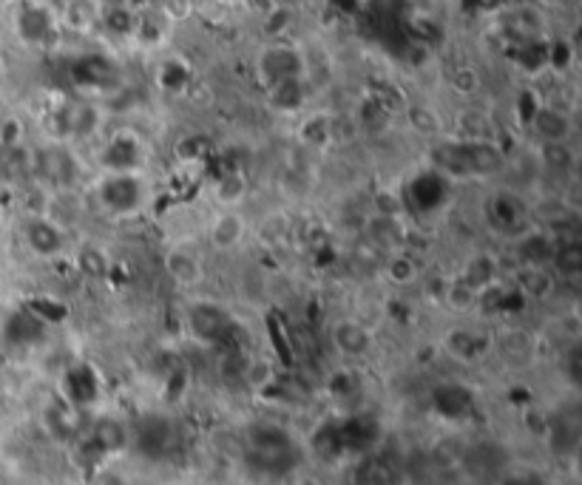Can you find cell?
<instances>
[{
	"mask_svg": "<svg viewBox=\"0 0 582 485\" xmlns=\"http://www.w3.org/2000/svg\"><path fill=\"white\" fill-rule=\"evenodd\" d=\"M358 3H370V0H358Z\"/></svg>",
	"mask_w": 582,
	"mask_h": 485,
	"instance_id": "obj_34",
	"label": "cell"
},
{
	"mask_svg": "<svg viewBox=\"0 0 582 485\" xmlns=\"http://www.w3.org/2000/svg\"><path fill=\"white\" fill-rule=\"evenodd\" d=\"M247 193H250V185H247V176L242 171H228V174L216 176L211 188L213 202L219 205V210H239Z\"/></svg>",
	"mask_w": 582,
	"mask_h": 485,
	"instance_id": "obj_23",
	"label": "cell"
},
{
	"mask_svg": "<svg viewBox=\"0 0 582 485\" xmlns=\"http://www.w3.org/2000/svg\"><path fill=\"white\" fill-rule=\"evenodd\" d=\"M46 330L49 327L43 321H37V315L29 307L0 315V338L9 341L12 347H35V344H40Z\"/></svg>",
	"mask_w": 582,
	"mask_h": 485,
	"instance_id": "obj_14",
	"label": "cell"
},
{
	"mask_svg": "<svg viewBox=\"0 0 582 485\" xmlns=\"http://www.w3.org/2000/svg\"><path fill=\"white\" fill-rule=\"evenodd\" d=\"M32 171L37 182L52 193L74 191L80 182V159L71 151L69 142L49 139L32 148Z\"/></svg>",
	"mask_w": 582,
	"mask_h": 485,
	"instance_id": "obj_3",
	"label": "cell"
},
{
	"mask_svg": "<svg viewBox=\"0 0 582 485\" xmlns=\"http://www.w3.org/2000/svg\"><path fill=\"white\" fill-rule=\"evenodd\" d=\"M384 276H387L389 284H395V287H412V284L421 281V264H418V259H415L412 253L395 250V253H389L387 261H384Z\"/></svg>",
	"mask_w": 582,
	"mask_h": 485,
	"instance_id": "obj_26",
	"label": "cell"
},
{
	"mask_svg": "<svg viewBox=\"0 0 582 485\" xmlns=\"http://www.w3.org/2000/svg\"><path fill=\"white\" fill-rule=\"evenodd\" d=\"M94 199L111 219H134L154 199V185L145 171H100Z\"/></svg>",
	"mask_w": 582,
	"mask_h": 485,
	"instance_id": "obj_1",
	"label": "cell"
},
{
	"mask_svg": "<svg viewBox=\"0 0 582 485\" xmlns=\"http://www.w3.org/2000/svg\"><path fill=\"white\" fill-rule=\"evenodd\" d=\"M74 267L91 281H103L111 273L114 261L100 242H83L77 244V250H74Z\"/></svg>",
	"mask_w": 582,
	"mask_h": 485,
	"instance_id": "obj_21",
	"label": "cell"
},
{
	"mask_svg": "<svg viewBox=\"0 0 582 485\" xmlns=\"http://www.w3.org/2000/svg\"><path fill=\"white\" fill-rule=\"evenodd\" d=\"M512 290L523 301H548L560 290V281L551 267H537V264H514L512 267Z\"/></svg>",
	"mask_w": 582,
	"mask_h": 485,
	"instance_id": "obj_10",
	"label": "cell"
},
{
	"mask_svg": "<svg viewBox=\"0 0 582 485\" xmlns=\"http://www.w3.org/2000/svg\"><path fill=\"white\" fill-rule=\"evenodd\" d=\"M443 304L455 315H469V312L477 310V293L469 284H463L458 276H452L449 284L443 287Z\"/></svg>",
	"mask_w": 582,
	"mask_h": 485,
	"instance_id": "obj_27",
	"label": "cell"
},
{
	"mask_svg": "<svg viewBox=\"0 0 582 485\" xmlns=\"http://www.w3.org/2000/svg\"><path fill=\"white\" fill-rule=\"evenodd\" d=\"M458 278L480 295L486 287H492L494 281H500V261L492 253H472L463 261Z\"/></svg>",
	"mask_w": 582,
	"mask_h": 485,
	"instance_id": "obj_17",
	"label": "cell"
},
{
	"mask_svg": "<svg viewBox=\"0 0 582 485\" xmlns=\"http://www.w3.org/2000/svg\"><path fill=\"white\" fill-rule=\"evenodd\" d=\"M449 86L460 97H475L477 91L483 88V77H480V71L475 66H458L449 77Z\"/></svg>",
	"mask_w": 582,
	"mask_h": 485,
	"instance_id": "obj_30",
	"label": "cell"
},
{
	"mask_svg": "<svg viewBox=\"0 0 582 485\" xmlns=\"http://www.w3.org/2000/svg\"><path fill=\"white\" fill-rule=\"evenodd\" d=\"M100 168L103 171H142L145 168V154L142 142L131 131H114L103 142L100 151Z\"/></svg>",
	"mask_w": 582,
	"mask_h": 485,
	"instance_id": "obj_8",
	"label": "cell"
},
{
	"mask_svg": "<svg viewBox=\"0 0 582 485\" xmlns=\"http://www.w3.org/2000/svg\"><path fill=\"white\" fill-rule=\"evenodd\" d=\"M557 250V239L548 233L546 227L531 225L520 236H514V264H537V267H551Z\"/></svg>",
	"mask_w": 582,
	"mask_h": 485,
	"instance_id": "obj_12",
	"label": "cell"
},
{
	"mask_svg": "<svg viewBox=\"0 0 582 485\" xmlns=\"http://www.w3.org/2000/svg\"><path fill=\"white\" fill-rule=\"evenodd\" d=\"M293 23H296L293 9L284 6V3H273L265 15H262V32H265L270 43H273V40H284V35L293 29Z\"/></svg>",
	"mask_w": 582,
	"mask_h": 485,
	"instance_id": "obj_28",
	"label": "cell"
},
{
	"mask_svg": "<svg viewBox=\"0 0 582 485\" xmlns=\"http://www.w3.org/2000/svg\"><path fill=\"white\" fill-rule=\"evenodd\" d=\"M330 344L341 358H367L375 347V338L364 321L344 315L330 324Z\"/></svg>",
	"mask_w": 582,
	"mask_h": 485,
	"instance_id": "obj_9",
	"label": "cell"
},
{
	"mask_svg": "<svg viewBox=\"0 0 582 485\" xmlns=\"http://www.w3.org/2000/svg\"><path fill=\"white\" fill-rule=\"evenodd\" d=\"M103 18V0H66L57 12L60 32L89 35L100 26Z\"/></svg>",
	"mask_w": 582,
	"mask_h": 485,
	"instance_id": "obj_15",
	"label": "cell"
},
{
	"mask_svg": "<svg viewBox=\"0 0 582 485\" xmlns=\"http://www.w3.org/2000/svg\"><path fill=\"white\" fill-rule=\"evenodd\" d=\"M26 145V122L18 114H6L0 117V154Z\"/></svg>",
	"mask_w": 582,
	"mask_h": 485,
	"instance_id": "obj_29",
	"label": "cell"
},
{
	"mask_svg": "<svg viewBox=\"0 0 582 485\" xmlns=\"http://www.w3.org/2000/svg\"><path fill=\"white\" fill-rule=\"evenodd\" d=\"M256 71H259V80L265 83V88H270L282 80L307 77V57L296 46H287L284 40H273L259 54Z\"/></svg>",
	"mask_w": 582,
	"mask_h": 485,
	"instance_id": "obj_5",
	"label": "cell"
},
{
	"mask_svg": "<svg viewBox=\"0 0 582 485\" xmlns=\"http://www.w3.org/2000/svg\"><path fill=\"white\" fill-rule=\"evenodd\" d=\"M443 347L458 361H477V358L486 355V349L492 347V338H483L472 327H455V330L446 332Z\"/></svg>",
	"mask_w": 582,
	"mask_h": 485,
	"instance_id": "obj_19",
	"label": "cell"
},
{
	"mask_svg": "<svg viewBox=\"0 0 582 485\" xmlns=\"http://www.w3.org/2000/svg\"><path fill=\"white\" fill-rule=\"evenodd\" d=\"M245 457L250 466L267 477H282L296 463V449L284 429L273 423H262L247 434Z\"/></svg>",
	"mask_w": 582,
	"mask_h": 485,
	"instance_id": "obj_2",
	"label": "cell"
},
{
	"mask_svg": "<svg viewBox=\"0 0 582 485\" xmlns=\"http://www.w3.org/2000/svg\"><path fill=\"white\" fill-rule=\"evenodd\" d=\"M194 3V9H211V6H222L219 0H191Z\"/></svg>",
	"mask_w": 582,
	"mask_h": 485,
	"instance_id": "obj_32",
	"label": "cell"
},
{
	"mask_svg": "<svg viewBox=\"0 0 582 485\" xmlns=\"http://www.w3.org/2000/svg\"><path fill=\"white\" fill-rule=\"evenodd\" d=\"M20 242L40 261H54L71 250V236L52 216H23Z\"/></svg>",
	"mask_w": 582,
	"mask_h": 485,
	"instance_id": "obj_4",
	"label": "cell"
},
{
	"mask_svg": "<svg viewBox=\"0 0 582 485\" xmlns=\"http://www.w3.org/2000/svg\"><path fill=\"white\" fill-rule=\"evenodd\" d=\"M367 233L375 247L381 250H404L406 244V222L404 216H372L370 225H367Z\"/></svg>",
	"mask_w": 582,
	"mask_h": 485,
	"instance_id": "obj_22",
	"label": "cell"
},
{
	"mask_svg": "<svg viewBox=\"0 0 582 485\" xmlns=\"http://www.w3.org/2000/svg\"><path fill=\"white\" fill-rule=\"evenodd\" d=\"M526 131L537 142H571L574 134H577V122H574L571 111L557 108V105L540 103V108L531 114Z\"/></svg>",
	"mask_w": 582,
	"mask_h": 485,
	"instance_id": "obj_7",
	"label": "cell"
},
{
	"mask_svg": "<svg viewBox=\"0 0 582 485\" xmlns=\"http://www.w3.org/2000/svg\"><path fill=\"white\" fill-rule=\"evenodd\" d=\"M162 270H165L168 281L174 287H179V290H196L205 281V261H202V256L196 250H191V247H182V244H174V247L165 250Z\"/></svg>",
	"mask_w": 582,
	"mask_h": 485,
	"instance_id": "obj_6",
	"label": "cell"
},
{
	"mask_svg": "<svg viewBox=\"0 0 582 485\" xmlns=\"http://www.w3.org/2000/svg\"><path fill=\"white\" fill-rule=\"evenodd\" d=\"M404 117H406V125H409L418 137L429 139V142L446 137V122H443L441 111H438V108H432L429 103L406 105Z\"/></svg>",
	"mask_w": 582,
	"mask_h": 485,
	"instance_id": "obj_20",
	"label": "cell"
},
{
	"mask_svg": "<svg viewBox=\"0 0 582 485\" xmlns=\"http://www.w3.org/2000/svg\"><path fill=\"white\" fill-rule=\"evenodd\" d=\"M404 196L395 191H378L372 199V216H404Z\"/></svg>",
	"mask_w": 582,
	"mask_h": 485,
	"instance_id": "obj_31",
	"label": "cell"
},
{
	"mask_svg": "<svg viewBox=\"0 0 582 485\" xmlns=\"http://www.w3.org/2000/svg\"><path fill=\"white\" fill-rule=\"evenodd\" d=\"M534 156L551 174H571L577 168V151L571 142H540Z\"/></svg>",
	"mask_w": 582,
	"mask_h": 485,
	"instance_id": "obj_25",
	"label": "cell"
},
{
	"mask_svg": "<svg viewBox=\"0 0 582 485\" xmlns=\"http://www.w3.org/2000/svg\"><path fill=\"white\" fill-rule=\"evenodd\" d=\"M188 321H191V330L199 341L205 344H219L230 330V312L213 301H196L191 312H188Z\"/></svg>",
	"mask_w": 582,
	"mask_h": 485,
	"instance_id": "obj_13",
	"label": "cell"
},
{
	"mask_svg": "<svg viewBox=\"0 0 582 485\" xmlns=\"http://www.w3.org/2000/svg\"><path fill=\"white\" fill-rule=\"evenodd\" d=\"M222 6H233V3H245V0H219Z\"/></svg>",
	"mask_w": 582,
	"mask_h": 485,
	"instance_id": "obj_33",
	"label": "cell"
},
{
	"mask_svg": "<svg viewBox=\"0 0 582 485\" xmlns=\"http://www.w3.org/2000/svg\"><path fill=\"white\" fill-rule=\"evenodd\" d=\"M267 100L276 111H301L307 105V77H296V80H282L276 86L267 88Z\"/></svg>",
	"mask_w": 582,
	"mask_h": 485,
	"instance_id": "obj_24",
	"label": "cell"
},
{
	"mask_svg": "<svg viewBox=\"0 0 582 485\" xmlns=\"http://www.w3.org/2000/svg\"><path fill=\"white\" fill-rule=\"evenodd\" d=\"M247 233L250 225L242 210H216L208 225V242L219 253H233L247 242Z\"/></svg>",
	"mask_w": 582,
	"mask_h": 485,
	"instance_id": "obj_11",
	"label": "cell"
},
{
	"mask_svg": "<svg viewBox=\"0 0 582 485\" xmlns=\"http://www.w3.org/2000/svg\"><path fill=\"white\" fill-rule=\"evenodd\" d=\"M492 225L503 233V236H520L526 227L523 222L529 219L526 208L520 205V199L514 193H497L492 199Z\"/></svg>",
	"mask_w": 582,
	"mask_h": 485,
	"instance_id": "obj_18",
	"label": "cell"
},
{
	"mask_svg": "<svg viewBox=\"0 0 582 485\" xmlns=\"http://www.w3.org/2000/svg\"><path fill=\"white\" fill-rule=\"evenodd\" d=\"M449 137L460 139V142H500L492 114L483 108H460Z\"/></svg>",
	"mask_w": 582,
	"mask_h": 485,
	"instance_id": "obj_16",
	"label": "cell"
}]
</instances>
